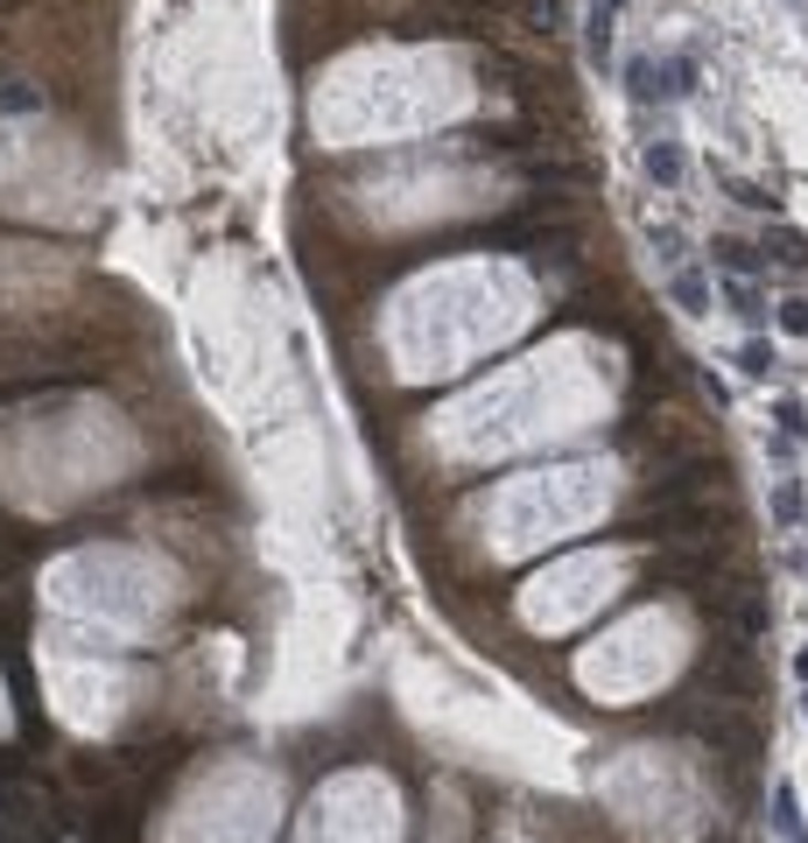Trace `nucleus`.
Segmentation results:
<instances>
[{"mask_svg": "<svg viewBox=\"0 0 808 843\" xmlns=\"http://www.w3.org/2000/svg\"><path fill=\"white\" fill-rule=\"evenodd\" d=\"M759 254L774 260V267H808V233H795V225H774V233H759Z\"/></svg>", "mask_w": 808, "mask_h": 843, "instance_id": "nucleus-2", "label": "nucleus"}, {"mask_svg": "<svg viewBox=\"0 0 808 843\" xmlns=\"http://www.w3.org/2000/svg\"><path fill=\"white\" fill-rule=\"evenodd\" d=\"M724 310H738L745 323H766V289H759V281L753 275H724Z\"/></svg>", "mask_w": 808, "mask_h": 843, "instance_id": "nucleus-3", "label": "nucleus"}, {"mask_svg": "<svg viewBox=\"0 0 808 843\" xmlns=\"http://www.w3.org/2000/svg\"><path fill=\"white\" fill-rule=\"evenodd\" d=\"M766 822H774V836H801V809H795V788H787V780L774 788V815Z\"/></svg>", "mask_w": 808, "mask_h": 843, "instance_id": "nucleus-11", "label": "nucleus"}, {"mask_svg": "<svg viewBox=\"0 0 808 843\" xmlns=\"http://www.w3.org/2000/svg\"><path fill=\"white\" fill-rule=\"evenodd\" d=\"M774 366H780V352H774L766 338H745V344H738V373H745V380H766Z\"/></svg>", "mask_w": 808, "mask_h": 843, "instance_id": "nucleus-9", "label": "nucleus"}, {"mask_svg": "<svg viewBox=\"0 0 808 843\" xmlns=\"http://www.w3.org/2000/svg\"><path fill=\"white\" fill-rule=\"evenodd\" d=\"M774 521H780V527L801 521V485H780V492H774Z\"/></svg>", "mask_w": 808, "mask_h": 843, "instance_id": "nucleus-13", "label": "nucleus"}, {"mask_svg": "<svg viewBox=\"0 0 808 843\" xmlns=\"http://www.w3.org/2000/svg\"><path fill=\"white\" fill-rule=\"evenodd\" d=\"M710 260H717L724 275H759V267H766V254H759V246H745V239H731V233H717V239H710Z\"/></svg>", "mask_w": 808, "mask_h": 843, "instance_id": "nucleus-5", "label": "nucleus"}, {"mask_svg": "<svg viewBox=\"0 0 808 843\" xmlns=\"http://www.w3.org/2000/svg\"><path fill=\"white\" fill-rule=\"evenodd\" d=\"M640 169H647L661 190H676V183H682V148H676V141H647V148H640Z\"/></svg>", "mask_w": 808, "mask_h": 843, "instance_id": "nucleus-6", "label": "nucleus"}, {"mask_svg": "<svg viewBox=\"0 0 808 843\" xmlns=\"http://www.w3.org/2000/svg\"><path fill=\"white\" fill-rule=\"evenodd\" d=\"M774 422H780V436H774V444H780V450H795V444H801V436H808V408H801V401H795V394H780V401H774Z\"/></svg>", "mask_w": 808, "mask_h": 843, "instance_id": "nucleus-8", "label": "nucleus"}, {"mask_svg": "<svg viewBox=\"0 0 808 843\" xmlns=\"http://www.w3.org/2000/svg\"><path fill=\"white\" fill-rule=\"evenodd\" d=\"M780 331H795V338H808V296H795V302H780Z\"/></svg>", "mask_w": 808, "mask_h": 843, "instance_id": "nucleus-14", "label": "nucleus"}, {"mask_svg": "<svg viewBox=\"0 0 808 843\" xmlns=\"http://www.w3.org/2000/svg\"><path fill=\"white\" fill-rule=\"evenodd\" d=\"M668 296H676V310L710 317V281H703V267H676V275H668Z\"/></svg>", "mask_w": 808, "mask_h": 843, "instance_id": "nucleus-4", "label": "nucleus"}, {"mask_svg": "<svg viewBox=\"0 0 808 843\" xmlns=\"http://www.w3.org/2000/svg\"><path fill=\"white\" fill-rule=\"evenodd\" d=\"M801 711H808V703H801Z\"/></svg>", "mask_w": 808, "mask_h": 843, "instance_id": "nucleus-19", "label": "nucleus"}, {"mask_svg": "<svg viewBox=\"0 0 808 843\" xmlns=\"http://www.w3.org/2000/svg\"><path fill=\"white\" fill-rule=\"evenodd\" d=\"M598 8H612V14H626V0H598Z\"/></svg>", "mask_w": 808, "mask_h": 843, "instance_id": "nucleus-16", "label": "nucleus"}, {"mask_svg": "<svg viewBox=\"0 0 808 843\" xmlns=\"http://www.w3.org/2000/svg\"><path fill=\"white\" fill-rule=\"evenodd\" d=\"M697 78H703V64L689 50H676V56H626V92L640 106L647 99H689Z\"/></svg>", "mask_w": 808, "mask_h": 843, "instance_id": "nucleus-1", "label": "nucleus"}, {"mask_svg": "<svg viewBox=\"0 0 808 843\" xmlns=\"http://www.w3.org/2000/svg\"><path fill=\"white\" fill-rule=\"evenodd\" d=\"M795 675H801V682H808V647H801V654H795Z\"/></svg>", "mask_w": 808, "mask_h": 843, "instance_id": "nucleus-15", "label": "nucleus"}, {"mask_svg": "<svg viewBox=\"0 0 808 843\" xmlns=\"http://www.w3.org/2000/svg\"><path fill=\"white\" fill-rule=\"evenodd\" d=\"M0 50H8V35H0Z\"/></svg>", "mask_w": 808, "mask_h": 843, "instance_id": "nucleus-18", "label": "nucleus"}, {"mask_svg": "<svg viewBox=\"0 0 808 843\" xmlns=\"http://www.w3.org/2000/svg\"><path fill=\"white\" fill-rule=\"evenodd\" d=\"M787 843H808V836H787Z\"/></svg>", "mask_w": 808, "mask_h": 843, "instance_id": "nucleus-17", "label": "nucleus"}, {"mask_svg": "<svg viewBox=\"0 0 808 843\" xmlns=\"http://www.w3.org/2000/svg\"><path fill=\"white\" fill-rule=\"evenodd\" d=\"M0 113H43V85H29V78H0Z\"/></svg>", "mask_w": 808, "mask_h": 843, "instance_id": "nucleus-10", "label": "nucleus"}, {"mask_svg": "<svg viewBox=\"0 0 808 843\" xmlns=\"http://www.w3.org/2000/svg\"><path fill=\"white\" fill-rule=\"evenodd\" d=\"M612 29H619V14L591 0V22H584V50H591V64H598V71L612 64Z\"/></svg>", "mask_w": 808, "mask_h": 843, "instance_id": "nucleus-7", "label": "nucleus"}, {"mask_svg": "<svg viewBox=\"0 0 808 843\" xmlns=\"http://www.w3.org/2000/svg\"><path fill=\"white\" fill-rule=\"evenodd\" d=\"M724 190H731V198H738L745 211H780V198H774V190H766V183H745V177H724Z\"/></svg>", "mask_w": 808, "mask_h": 843, "instance_id": "nucleus-12", "label": "nucleus"}]
</instances>
